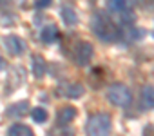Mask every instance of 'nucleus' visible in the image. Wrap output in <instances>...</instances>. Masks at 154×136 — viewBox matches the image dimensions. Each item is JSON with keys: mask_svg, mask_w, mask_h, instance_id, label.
Returning <instances> with one entry per match:
<instances>
[{"mask_svg": "<svg viewBox=\"0 0 154 136\" xmlns=\"http://www.w3.org/2000/svg\"><path fill=\"white\" fill-rule=\"evenodd\" d=\"M91 27H93L94 35L103 42H114V38L118 36V31H116L114 24L103 13H94L93 20H91Z\"/></svg>", "mask_w": 154, "mask_h": 136, "instance_id": "obj_1", "label": "nucleus"}, {"mask_svg": "<svg viewBox=\"0 0 154 136\" xmlns=\"http://www.w3.org/2000/svg\"><path fill=\"white\" fill-rule=\"evenodd\" d=\"M111 127H112L111 116L105 113H100V114H94L89 118L85 131H87V136H109Z\"/></svg>", "mask_w": 154, "mask_h": 136, "instance_id": "obj_2", "label": "nucleus"}, {"mask_svg": "<svg viewBox=\"0 0 154 136\" xmlns=\"http://www.w3.org/2000/svg\"><path fill=\"white\" fill-rule=\"evenodd\" d=\"M107 98L112 105H118V107H125L131 104L132 100V94L131 91L123 85V84H112L107 91Z\"/></svg>", "mask_w": 154, "mask_h": 136, "instance_id": "obj_3", "label": "nucleus"}, {"mask_svg": "<svg viewBox=\"0 0 154 136\" xmlns=\"http://www.w3.org/2000/svg\"><path fill=\"white\" fill-rule=\"evenodd\" d=\"M74 58H76V63L78 65H87L93 60V45L89 42H80L76 45Z\"/></svg>", "mask_w": 154, "mask_h": 136, "instance_id": "obj_4", "label": "nucleus"}, {"mask_svg": "<svg viewBox=\"0 0 154 136\" xmlns=\"http://www.w3.org/2000/svg\"><path fill=\"white\" fill-rule=\"evenodd\" d=\"M4 44H6V49H8L11 54H20V53L26 49L24 42H22L18 36H15V35H8V36L4 38Z\"/></svg>", "mask_w": 154, "mask_h": 136, "instance_id": "obj_5", "label": "nucleus"}, {"mask_svg": "<svg viewBox=\"0 0 154 136\" xmlns=\"http://www.w3.org/2000/svg\"><path fill=\"white\" fill-rule=\"evenodd\" d=\"M74 116H76V109L71 107V105H67V107H63V109L58 113L56 122H58V125H67V123H71V122L74 120Z\"/></svg>", "mask_w": 154, "mask_h": 136, "instance_id": "obj_6", "label": "nucleus"}, {"mask_svg": "<svg viewBox=\"0 0 154 136\" xmlns=\"http://www.w3.org/2000/svg\"><path fill=\"white\" fill-rule=\"evenodd\" d=\"M141 105L145 109H154V87L145 85L141 91Z\"/></svg>", "mask_w": 154, "mask_h": 136, "instance_id": "obj_7", "label": "nucleus"}, {"mask_svg": "<svg viewBox=\"0 0 154 136\" xmlns=\"http://www.w3.org/2000/svg\"><path fill=\"white\" fill-rule=\"evenodd\" d=\"M8 136H35V134H33L31 127H27L24 123H15V125L9 127Z\"/></svg>", "mask_w": 154, "mask_h": 136, "instance_id": "obj_8", "label": "nucleus"}, {"mask_svg": "<svg viewBox=\"0 0 154 136\" xmlns=\"http://www.w3.org/2000/svg\"><path fill=\"white\" fill-rule=\"evenodd\" d=\"M27 107H29L27 102H18V104L11 105V107L8 109V116H11V118H22V116L27 113Z\"/></svg>", "mask_w": 154, "mask_h": 136, "instance_id": "obj_9", "label": "nucleus"}, {"mask_svg": "<svg viewBox=\"0 0 154 136\" xmlns=\"http://www.w3.org/2000/svg\"><path fill=\"white\" fill-rule=\"evenodd\" d=\"M33 75L36 78H42L45 75V60L40 54H35L33 56Z\"/></svg>", "mask_w": 154, "mask_h": 136, "instance_id": "obj_10", "label": "nucleus"}, {"mask_svg": "<svg viewBox=\"0 0 154 136\" xmlns=\"http://www.w3.org/2000/svg\"><path fill=\"white\" fill-rule=\"evenodd\" d=\"M63 94L67 98H80L84 94V85L82 84H71L63 87Z\"/></svg>", "mask_w": 154, "mask_h": 136, "instance_id": "obj_11", "label": "nucleus"}, {"mask_svg": "<svg viewBox=\"0 0 154 136\" xmlns=\"http://www.w3.org/2000/svg\"><path fill=\"white\" fill-rule=\"evenodd\" d=\"M56 36H58V27H56V26H53V24H51V26H47V27H44V29H42V33H40V38H42L45 44H51Z\"/></svg>", "mask_w": 154, "mask_h": 136, "instance_id": "obj_12", "label": "nucleus"}, {"mask_svg": "<svg viewBox=\"0 0 154 136\" xmlns=\"http://www.w3.org/2000/svg\"><path fill=\"white\" fill-rule=\"evenodd\" d=\"M62 18L65 22V26H76V22H78V17H76V13L71 8H63L62 9Z\"/></svg>", "mask_w": 154, "mask_h": 136, "instance_id": "obj_13", "label": "nucleus"}, {"mask_svg": "<svg viewBox=\"0 0 154 136\" xmlns=\"http://www.w3.org/2000/svg\"><path fill=\"white\" fill-rule=\"evenodd\" d=\"M31 118H33L36 123H44V122H47V111L42 109V107H35V109L31 111Z\"/></svg>", "mask_w": 154, "mask_h": 136, "instance_id": "obj_14", "label": "nucleus"}, {"mask_svg": "<svg viewBox=\"0 0 154 136\" xmlns=\"http://www.w3.org/2000/svg\"><path fill=\"white\" fill-rule=\"evenodd\" d=\"M125 0H107V8L109 11H114V13H122L125 9Z\"/></svg>", "mask_w": 154, "mask_h": 136, "instance_id": "obj_15", "label": "nucleus"}, {"mask_svg": "<svg viewBox=\"0 0 154 136\" xmlns=\"http://www.w3.org/2000/svg\"><path fill=\"white\" fill-rule=\"evenodd\" d=\"M134 20H136V17H134L131 11H125V9L122 11V22H123V24H132Z\"/></svg>", "mask_w": 154, "mask_h": 136, "instance_id": "obj_16", "label": "nucleus"}, {"mask_svg": "<svg viewBox=\"0 0 154 136\" xmlns=\"http://www.w3.org/2000/svg\"><path fill=\"white\" fill-rule=\"evenodd\" d=\"M36 8H49L51 6V0H36Z\"/></svg>", "mask_w": 154, "mask_h": 136, "instance_id": "obj_17", "label": "nucleus"}, {"mask_svg": "<svg viewBox=\"0 0 154 136\" xmlns=\"http://www.w3.org/2000/svg\"><path fill=\"white\" fill-rule=\"evenodd\" d=\"M141 4H145V6H150V4H154V0H141Z\"/></svg>", "mask_w": 154, "mask_h": 136, "instance_id": "obj_18", "label": "nucleus"}, {"mask_svg": "<svg viewBox=\"0 0 154 136\" xmlns=\"http://www.w3.org/2000/svg\"><path fill=\"white\" fill-rule=\"evenodd\" d=\"M6 67V62H4V58H0V69H4Z\"/></svg>", "mask_w": 154, "mask_h": 136, "instance_id": "obj_19", "label": "nucleus"}]
</instances>
